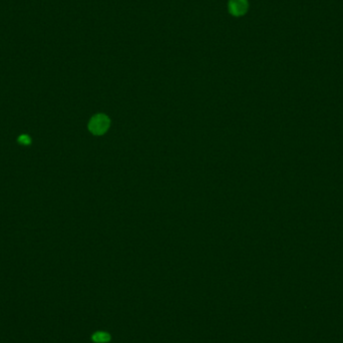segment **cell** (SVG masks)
Here are the masks:
<instances>
[{"label": "cell", "instance_id": "6da1fadb", "mask_svg": "<svg viewBox=\"0 0 343 343\" xmlns=\"http://www.w3.org/2000/svg\"><path fill=\"white\" fill-rule=\"evenodd\" d=\"M110 118L105 114H97L95 115L90 123L89 128L94 134H104L110 127Z\"/></svg>", "mask_w": 343, "mask_h": 343}, {"label": "cell", "instance_id": "7a4b0ae2", "mask_svg": "<svg viewBox=\"0 0 343 343\" xmlns=\"http://www.w3.org/2000/svg\"><path fill=\"white\" fill-rule=\"evenodd\" d=\"M249 8L248 0H230L228 3L229 12L236 17L246 14Z\"/></svg>", "mask_w": 343, "mask_h": 343}, {"label": "cell", "instance_id": "3957f363", "mask_svg": "<svg viewBox=\"0 0 343 343\" xmlns=\"http://www.w3.org/2000/svg\"><path fill=\"white\" fill-rule=\"evenodd\" d=\"M93 340L95 342H98V343H105V342H108L110 340V335L106 332L100 331V332H97L96 334H94Z\"/></svg>", "mask_w": 343, "mask_h": 343}]
</instances>
